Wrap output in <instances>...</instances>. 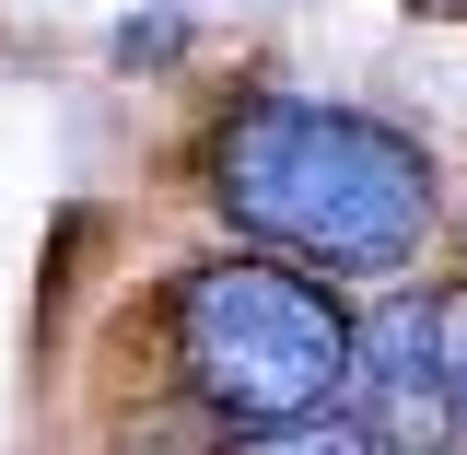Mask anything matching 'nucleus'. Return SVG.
<instances>
[{
    "mask_svg": "<svg viewBox=\"0 0 467 455\" xmlns=\"http://www.w3.org/2000/svg\"><path fill=\"white\" fill-rule=\"evenodd\" d=\"M199 199L245 257H281L304 281H398L444 233L432 140L339 94H234L199 140Z\"/></svg>",
    "mask_w": 467,
    "mask_h": 455,
    "instance_id": "obj_1",
    "label": "nucleus"
},
{
    "mask_svg": "<svg viewBox=\"0 0 467 455\" xmlns=\"http://www.w3.org/2000/svg\"><path fill=\"white\" fill-rule=\"evenodd\" d=\"M164 339V398L199 420V444L223 432H281V420H327L350 386V292L304 281L281 257H199L175 269L152 304Z\"/></svg>",
    "mask_w": 467,
    "mask_h": 455,
    "instance_id": "obj_2",
    "label": "nucleus"
},
{
    "mask_svg": "<svg viewBox=\"0 0 467 455\" xmlns=\"http://www.w3.org/2000/svg\"><path fill=\"white\" fill-rule=\"evenodd\" d=\"M339 420L362 432V455H456V420H444V386H432V292L350 304Z\"/></svg>",
    "mask_w": 467,
    "mask_h": 455,
    "instance_id": "obj_3",
    "label": "nucleus"
},
{
    "mask_svg": "<svg viewBox=\"0 0 467 455\" xmlns=\"http://www.w3.org/2000/svg\"><path fill=\"white\" fill-rule=\"evenodd\" d=\"M432 386H444V420H456V455H467V281L432 292Z\"/></svg>",
    "mask_w": 467,
    "mask_h": 455,
    "instance_id": "obj_4",
    "label": "nucleus"
},
{
    "mask_svg": "<svg viewBox=\"0 0 467 455\" xmlns=\"http://www.w3.org/2000/svg\"><path fill=\"white\" fill-rule=\"evenodd\" d=\"M199 455H362V432L327 408V420H281V432H223V444H199Z\"/></svg>",
    "mask_w": 467,
    "mask_h": 455,
    "instance_id": "obj_5",
    "label": "nucleus"
},
{
    "mask_svg": "<svg viewBox=\"0 0 467 455\" xmlns=\"http://www.w3.org/2000/svg\"><path fill=\"white\" fill-rule=\"evenodd\" d=\"M409 12H432V24H467V0H409Z\"/></svg>",
    "mask_w": 467,
    "mask_h": 455,
    "instance_id": "obj_6",
    "label": "nucleus"
},
{
    "mask_svg": "<svg viewBox=\"0 0 467 455\" xmlns=\"http://www.w3.org/2000/svg\"><path fill=\"white\" fill-rule=\"evenodd\" d=\"M444 211H456V257H467V199H444Z\"/></svg>",
    "mask_w": 467,
    "mask_h": 455,
    "instance_id": "obj_7",
    "label": "nucleus"
}]
</instances>
